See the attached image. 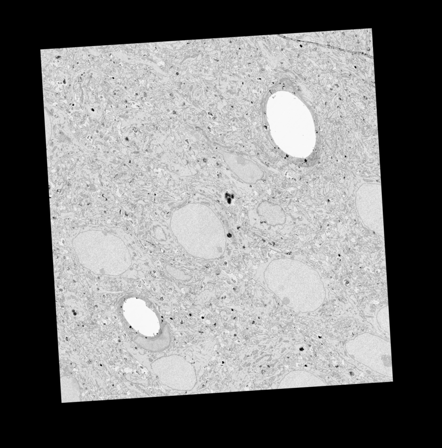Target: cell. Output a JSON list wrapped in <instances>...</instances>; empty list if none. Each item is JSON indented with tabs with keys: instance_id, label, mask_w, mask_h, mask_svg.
<instances>
[{
	"instance_id": "cell-1",
	"label": "cell",
	"mask_w": 442,
	"mask_h": 448,
	"mask_svg": "<svg viewBox=\"0 0 442 448\" xmlns=\"http://www.w3.org/2000/svg\"><path fill=\"white\" fill-rule=\"evenodd\" d=\"M346 349L350 356L359 362L379 373L392 377L390 342L366 332L348 342Z\"/></svg>"
},
{
	"instance_id": "cell-2",
	"label": "cell",
	"mask_w": 442,
	"mask_h": 448,
	"mask_svg": "<svg viewBox=\"0 0 442 448\" xmlns=\"http://www.w3.org/2000/svg\"><path fill=\"white\" fill-rule=\"evenodd\" d=\"M151 367L158 380L174 390L190 391L196 384L195 368L182 356L160 357L152 362Z\"/></svg>"
},
{
	"instance_id": "cell-3",
	"label": "cell",
	"mask_w": 442,
	"mask_h": 448,
	"mask_svg": "<svg viewBox=\"0 0 442 448\" xmlns=\"http://www.w3.org/2000/svg\"><path fill=\"white\" fill-rule=\"evenodd\" d=\"M356 204L365 225L384 237L381 185L368 183L362 185L356 192Z\"/></svg>"
},
{
	"instance_id": "cell-4",
	"label": "cell",
	"mask_w": 442,
	"mask_h": 448,
	"mask_svg": "<svg viewBox=\"0 0 442 448\" xmlns=\"http://www.w3.org/2000/svg\"><path fill=\"white\" fill-rule=\"evenodd\" d=\"M324 382L313 374L305 372L295 371L290 373L284 378L280 388H293L320 386Z\"/></svg>"
},
{
	"instance_id": "cell-5",
	"label": "cell",
	"mask_w": 442,
	"mask_h": 448,
	"mask_svg": "<svg viewBox=\"0 0 442 448\" xmlns=\"http://www.w3.org/2000/svg\"><path fill=\"white\" fill-rule=\"evenodd\" d=\"M377 321L381 329L390 334L388 306L382 307L377 313Z\"/></svg>"
}]
</instances>
